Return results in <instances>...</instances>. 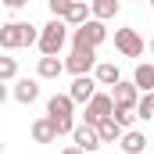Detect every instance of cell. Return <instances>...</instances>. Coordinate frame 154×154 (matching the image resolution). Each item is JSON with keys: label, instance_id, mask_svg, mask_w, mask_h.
Returning <instances> with one entry per match:
<instances>
[{"label": "cell", "instance_id": "obj_2", "mask_svg": "<svg viewBox=\"0 0 154 154\" xmlns=\"http://www.w3.org/2000/svg\"><path fill=\"white\" fill-rule=\"evenodd\" d=\"M39 43V29L29 22H4L0 25V47L4 50H18V47H32Z\"/></svg>", "mask_w": 154, "mask_h": 154}, {"label": "cell", "instance_id": "obj_17", "mask_svg": "<svg viewBox=\"0 0 154 154\" xmlns=\"http://www.w3.org/2000/svg\"><path fill=\"white\" fill-rule=\"evenodd\" d=\"M90 7H93V18H100V22H111L118 14V0H90Z\"/></svg>", "mask_w": 154, "mask_h": 154}, {"label": "cell", "instance_id": "obj_3", "mask_svg": "<svg viewBox=\"0 0 154 154\" xmlns=\"http://www.w3.org/2000/svg\"><path fill=\"white\" fill-rule=\"evenodd\" d=\"M68 29H72V25H68L65 18H50V22L39 29V43L36 47L43 54H61V47L68 43Z\"/></svg>", "mask_w": 154, "mask_h": 154}, {"label": "cell", "instance_id": "obj_23", "mask_svg": "<svg viewBox=\"0 0 154 154\" xmlns=\"http://www.w3.org/2000/svg\"><path fill=\"white\" fill-rule=\"evenodd\" d=\"M29 0H4V7H11V11H18V7H25Z\"/></svg>", "mask_w": 154, "mask_h": 154}, {"label": "cell", "instance_id": "obj_24", "mask_svg": "<svg viewBox=\"0 0 154 154\" xmlns=\"http://www.w3.org/2000/svg\"><path fill=\"white\" fill-rule=\"evenodd\" d=\"M61 154H86V151H82V147H75V143H72V147H65V151H61Z\"/></svg>", "mask_w": 154, "mask_h": 154}, {"label": "cell", "instance_id": "obj_14", "mask_svg": "<svg viewBox=\"0 0 154 154\" xmlns=\"http://www.w3.org/2000/svg\"><path fill=\"white\" fill-rule=\"evenodd\" d=\"M61 72H68V68H65V61H57V54H43L39 57V65H36L39 79H57Z\"/></svg>", "mask_w": 154, "mask_h": 154}, {"label": "cell", "instance_id": "obj_16", "mask_svg": "<svg viewBox=\"0 0 154 154\" xmlns=\"http://www.w3.org/2000/svg\"><path fill=\"white\" fill-rule=\"evenodd\" d=\"M133 82L140 86V93H154V65H136Z\"/></svg>", "mask_w": 154, "mask_h": 154}, {"label": "cell", "instance_id": "obj_10", "mask_svg": "<svg viewBox=\"0 0 154 154\" xmlns=\"http://www.w3.org/2000/svg\"><path fill=\"white\" fill-rule=\"evenodd\" d=\"M111 97H115L118 108H136L143 93H140V86H136L133 79H122V82H115V86H111Z\"/></svg>", "mask_w": 154, "mask_h": 154}, {"label": "cell", "instance_id": "obj_18", "mask_svg": "<svg viewBox=\"0 0 154 154\" xmlns=\"http://www.w3.org/2000/svg\"><path fill=\"white\" fill-rule=\"evenodd\" d=\"M97 129H100V140H104V143H118V140H122V133H125V129L118 125L115 118H104Z\"/></svg>", "mask_w": 154, "mask_h": 154}, {"label": "cell", "instance_id": "obj_1", "mask_svg": "<svg viewBox=\"0 0 154 154\" xmlns=\"http://www.w3.org/2000/svg\"><path fill=\"white\" fill-rule=\"evenodd\" d=\"M72 111H75V100H72V93H54L50 100H47V115H50V122L57 125V133L61 136H72L75 133V118H72Z\"/></svg>", "mask_w": 154, "mask_h": 154}, {"label": "cell", "instance_id": "obj_7", "mask_svg": "<svg viewBox=\"0 0 154 154\" xmlns=\"http://www.w3.org/2000/svg\"><path fill=\"white\" fill-rule=\"evenodd\" d=\"M97 65H100V61H97V50H75V47H72V54H68V61H65V68H68L72 75H90Z\"/></svg>", "mask_w": 154, "mask_h": 154}, {"label": "cell", "instance_id": "obj_26", "mask_svg": "<svg viewBox=\"0 0 154 154\" xmlns=\"http://www.w3.org/2000/svg\"><path fill=\"white\" fill-rule=\"evenodd\" d=\"M151 7H154V0H151Z\"/></svg>", "mask_w": 154, "mask_h": 154}, {"label": "cell", "instance_id": "obj_21", "mask_svg": "<svg viewBox=\"0 0 154 154\" xmlns=\"http://www.w3.org/2000/svg\"><path fill=\"white\" fill-rule=\"evenodd\" d=\"M72 4H75V0H47V7H50V14H54V18H68Z\"/></svg>", "mask_w": 154, "mask_h": 154}, {"label": "cell", "instance_id": "obj_25", "mask_svg": "<svg viewBox=\"0 0 154 154\" xmlns=\"http://www.w3.org/2000/svg\"><path fill=\"white\" fill-rule=\"evenodd\" d=\"M151 50H154V36H151Z\"/></svg>", "mask_w": 154, "mask_h": 154}, {"label": "cell", "instance_id": "obj_9", "mask_svg": "<svg viewBox=\"0 0 154 154\" xmlns=\"http://www.w3.org/2000/svg\"><path fill=\"white\" fill-rule=\"evenodd\" d=\"M97 75H75L72 79V86H68V93H72V100L75 104H90L93 97H97Z\"/></svg>", "mask_w": 154, "mask_h": 154}, {"label": "cell", "instance_id": "obj_5", "mask_svg": "<svg viewBox=\"0 0 154 154\" xmlns=\"http://www.w3.org/2000/svg\"><path fill=\"white\" fill-rule=\"evenodd\" d=\"M111 111H115V97H111V93H97V97L86 104V115H82V122L100 125L104 118H111Z\"/></svg>", "mask_w": 154, "mask_h": 154}, {"label": "cell", "instance_id": "obj_22", "mask_svg": "<svg viewBox=\"0 0 154 154\" xmlns=\"http://www.w3.org/2000/svg\"><path fill=\"white\" fill-rule=\"evenodd\" d=\"M14 75H18V65H14V57H0V79H4V82H11Z\"/></svg>", "mask_w": 154, "mask_h": 154}, {"label": "cell", "instance_id": "obj_12", "mask_svg": "<svg viewBox=\"0 0 154 154\" xmlns=\"http://www.w3.org/2000/svg\"><path fill=\"white\" fill-rule=\"evenodd\" d=\"M57 136H61V133H57V125L50 122V115H43V118L32 122V140H36V143H54Z\"/></svg>", "mask_w": 154, "mask_h": 154}, {"label": "cell", "instance_id": "obj_6", "mask_svg": "<svg viewBox=\"0 0 154 154\" xmlns=\"http://www.w3.org/2000/svg\"><path fill=\"white\" fill-rule=\"evenodd\" d=\"M115 50L122 57H140L143 54V39L136 29H115Z\"/></svg>", "mask_w": 154, "mask_h": 154}, {"label": "cell", "instance_id": "obj_20", "mask_svg": "<svg viewBox=\"0 0 154 154\" xmlns=\"http://www.w3.org/2000/svg\"><path fill=\"white\" fill-rule=\"evenodd\" d=\"M136 115H140V122H151V118H154V93H143V97H140Z\"/></svg>", "mask_w": 154, "mask_h": 154}, {"label": "cell", "instance_id": "obj_15", "mask_svg": "<svg viewBox=\"0 0 154 154\" xmlns=\"http://www.w3.org/2000/svg\"><path fill=\"white\" fill-rule=\"evenodd\" d=\"M93 75H97L100 86H115V82H122V72H118L115 61H100V65L93 68Z\"/></svg>", "mask_w": 154, "mask_h": 154}, {"label": "cell", "instance_id": "obj_11", "mask_svg": "<svg viewBox=\"0 0 154 154\" xmlns=\"http://www.w3.org/2000/svg\"><path fill=\"white\" fill-rule=\"evenodd\" d=\"M147 133L143 129H125L122 133V140H118V147H122V154H143L147 151Z\"/></svg>", "mask_w": 154, "mask_h": 154}, {"label": "cell", "instance_id": "obj_4", "mask_svg": "<svg viewBox=\"0 0 154 154\" xmlns=\"http://www.w3.org/2000/svg\"><path fill=\"white\" fill-rule=\"evenodd\" d=\"M104 39H108V25H104L100 18H90L86 25L72 29V47H75V50H97Z\"/></svg>", "mask_w": 154, "mask_h": 154}, {"label": "cell", "instance_id": "obj_13", "mask_svg": "<svg viewBox=\"0 0 154 154\" xmlns=\"http://www.w3.org/2000/svg\"><path fill=\"white\" fill-rule=\"evenodd\" d=\"M11 97H14L18 104H32V100L39 97V82L36 79H18L14 90H11Z\"/></svg>", "mask_w": 154, "mask_h": 154}, {"label": "cell", "instance_id": "obj_19", "mask_svg": "<svg viewBox=\"0 0 154 154\" xmlns=\"http://www.w3.org/2000/svg\"><path fill=\"white\" fill-rule=\"evenodd\" d=\"M111 118H115V122L122 125V129H133V122H136L140 115H136V108H118V104H115V111H111Z\"/></svg>", "mask_w": 154, "mask_h": 154}, {"label": "cell", "instance_id": "obj_8", "mask_svg": "<svg viewBox=\"0 0 154 154\" xmlns=\"http://www.w3.org/2000/svg\"><path fill=\"white\" fill-rule=\"evenodd\" d=\"M72 140H75V147H82L86 154H93V151H100V129L97 125H90V122H79L75 125V133H72Z\"/></svg>", "mask_w": 154, "mask_h": 154}]
</instances>
